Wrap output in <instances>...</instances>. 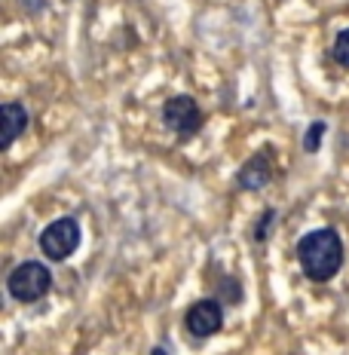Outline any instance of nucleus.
Here are the masks:
<instances>
[{"instance_id": "nucleus-2", "label": "nucleus", "mask_w": 349, "mask_h": 355, "mask_svg": "<svg viewBox=\"0 0 349 355\" xmlns=\"http://www.w3.org/2000/svg\"><path fill=\"white\" fill-rule=\"evenodd\" d=\"M53 288V272L40 261H25L6 276V291L19 303H37L43 300Z\"/></svg>"}, {"instance_id": "nucleus-5", "label": "nucleus", "mask_w": 349, "mask_h": 355, "mask_svg": "<svg viewBox=\"0 0 349 355\" xmlns=\"http://www.w3.org/2000/svg\"><path fill=\"white\" fill-rule=\"evenodd\" d=\"M184 328L190 337L196 340H209L224 328V306L214 297H203L196 303H190L187 313H184Z\"/></svg>"}, {"instance_id": "nucleus-4", "label": "nucleus", "mask_w": 349, "mask_h": 355, "mask_svg": "<svg viewBox=\"0 0 349 355\" xmlns=\"http://www.w3.org/2000/svg\"><path fill=\"white\" fill-rule=\"evenodd\" d=\"M162 123H166L178 138H193L203 129L205 114H203V107L196 105L193 95H172V98H166V105H162Z\"/></svg>"}, {"instance_id": "nucleus-10", "label": "nucleus", "mask_w": 349, "mask_h": 355, "mask_svg": "<svg viewBox=\"0 0 349 355\" xmlns=\"http://www.w3.org/2000/svg\"><path fill=\"white\" fill-rule=\"evenodd\" d=\"M218 294H221V300H227V303H239L242 300V288H239V282H236L233 276H221Z\"/></svg>"}, {"instance_id": "nucleus-12", "label": "nucleus", "mask_w": 349, "mask_h": 355, "mask_svg": "<svg viewBox=\"0 0 349 355\" xmlns=\"http://www.w3.org/2000/svg\"><path fill=\"white\" fill-rule=\"evenodd\" d=\"M22 6H28V12H40L46 6V0H22Z\"/></svg>"}, {"instance_id": "nucleus-13", "label": "nucleus", "mask_w": 349, "mask_h": 355, "mask_svg": "<svg viewBox=\"0 0 349 355\" xmlns=\"http://www.w3.org/2000/svg\"><path fill=\"white\" fill-rule=\"evenodd\" d=\"M151 355H169V352L162 349V346H153V349H151Z\"/></svg>"}, {"instance_id": "nucleus-9", "label": "nucleus", "mask_w": 349, "mask_h": 355, "mask_svg": "<svg viewBox=\"0 0 349 355\" xmlns=\"http://www.w3.org/2000/svg\"><path fill=\"white\" fill-rule=\"evenodd\" d=\"M331 55L337 64L349 68V28H343L337 37H334V46H331Z\"/></svg>"}, {"instance_id": "nucleus-11", "label": "nucleus", "mask_w": 349, "mask_h": 355, "mask_svg": "<svg viewBox=\"0 0 349 355\" xmlns=\"http://www.w3.org/2000/svg\"><path fill=\"white\" fill-rule=\"evenodd\" d=\"M273 220H276V211L273 209H266L264 214H261V220H257V230H255V242H266V236L273 233Z\"/></svg>"}, {"instance_id": "nucleus-7", "label": "nucleus", "mask_w": 349, "mask_h": 355, "mask_svg": "<svg viewBox=\"0 0 349 355\" xmlns=\"http://www.w3.org/2000/svg\"><path fill=\"white\" fill-rule=\"evenodd\" d=\"M31 125V116H28V107L19 105V101H6L0 107V150H10L16 144L19 135H25V129Z\"/></svg>"}, {"instance_id": "nucleus-6", "label": "nucleus", "mask_w": 349, "mask_h": 355, "mask_svg": "<svg viewBox=\"0 0 349 355\" xmlns=\"http://www.w3.org/2000/svg\"><path fill=\"white\" fill-rule=\"evenodd\" d=\"M273 181V150H261L251 159H245V166L236 172V187L248 190V193H257L266 184Z\"/></svg>"}, {"instance_id": "nucleus-8", "label": "nucleus", "mask_w": 349, "mask_h": 355, "mask_svg": "<svg viewBox=\"0 0 349 355\" xmlns=\"http://www.w3.org/2000/svg\"><path fill=\"white\" fill-rule=\"evenodd\" d=\"M325 132H328V125H325L322 120L309 123V125H307V135H303V150H307V153H316L318 147H322V141H325Z\"/></svg>"}, {"instance_id": "nucleus-1", "label": "nucleus", "mask_w": 349, "mask_h": 355, "mask_svg": "<svg viewBox=\"0 0 349 355\" xmlns=\"http://www.w3.org/2000/svg\"><path fill=\"white\" fill-rule=\"evenodd\" d=\"M294 251H297V263H300L303 276L309 282H331L340 272V266H343V239L331 227L309 230L307 236H300Z\"/></svg>"}, {"instance_id": "nucleus-3", "label": "nucleus", "mask_w": 349, "mask_h": 355, "mask_svg": "<svg viewBox=\"0 0 349 355\" xmlns=\"http://www.w3.org/2000/svg\"><path fill=\"white\" fill-rule=\"evenodd\" d=\"M83 242V230H80V220L77 218H56L53 224H46L37 236V245H40L43 257L53 263L68 261L74 251L80 248Z\"/></svg>"}]
</instances>
